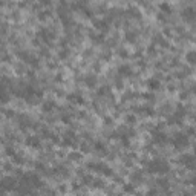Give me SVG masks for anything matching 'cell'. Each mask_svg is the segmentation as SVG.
I'll use <instances>...</instances> for the list:
<instances>
[{
    "label": "cell",
    "instance_id": "6da1fadb",
    "mask_svg": "<svg viewBox=\"0 0 196 196\" xmlns=\"http://www.w3.org/2000/svg\"><path fill=\"white\" fill-rule=\"evenodd\" d=\"M150 170L153 173H164L167 172V164H164L163 161H155L150 166Z\"/></svg>",
    "mask_w": 196,
    "mask_h": 196
},
{
    "label": "cell",
    "instance_id": "7a4b0ae2",
    "mask_svg": "<svg viewBox=\"0 0 196 196\" xmlns=\"http://www.w3.org/2000/svg\"><path fill=\"white\" fill-rule=\"evenodd\" d=\"M185 144H187V136L182 135V133H178L176 138H175V146L181 147V146H185Z\"/></svg>",
    "mask_w": 196,
    "mask_h": 196
},
{
    "label": "cell",
    "instance_id": "3957f363",
    "mask_svg": "<svg viewBox=\"0 0 196 196\" xmlns=\"http://www.w3.org/2000/svg\"><path fill=\"white\" fill-rule=\"evenodd\" d=\"M182 164H185L187 167H195L196 164V159L193 156H188V155H185V156H182Z\"/></svg>",
    "mask_w": 196,
    "mask_h": 196
},
{
    "label": "cell",
    "instance_id": "277c9868",
    "mask_svg": "<svg viewBox=\"0 0 196 196\" xmlns=\"http://www.w3.org/2000/svg\"><path fill=\"white\" fill-rule=\"evenodd\" d=\"M187 60L190 61V63H195L196 61V52H190V54L187 55Z\"/></svg>",
    "mask_w": 196,
    "mask_h": 196
},
{
    "label": "cell",
    "instance_id": "5b68a950",
    "mask_svg": "<svg viewBox=\"0 0 196 196\" xmlns=\"http://www.w3.org/2000/svg\"><path fill=\"white\" fill-rule=\"evenodd\" d=\"M150 84H152L150 88H153V89H155V88H158V84H159V83H158V81H155V80H152Z\"/></svg>",
    "mask_w": 196,
    "mask_h": 196
}]
</instances>
